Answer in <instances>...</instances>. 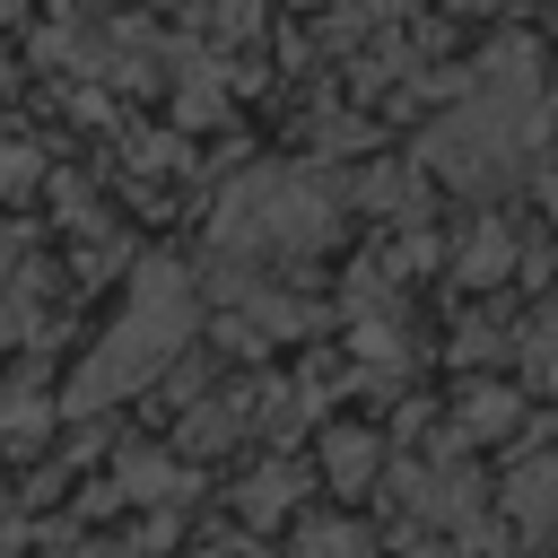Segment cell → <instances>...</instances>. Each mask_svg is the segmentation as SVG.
<instances>
[{
	"label": "cell",
	"instance_id": "cell-1",
	"mask_svg": "<svg viewBox=\"0 0 558 558\" xmlns=\"http://www.w3.org/2000/svg\"><path fill=\"white\" fill-rule=\"evenodd\" d=\"M532 131H541V70H532V52H523V44H506V52H488V61H480L471 96L436 122L427 166H445L453 183H497V174H514V166H523Z\"/></svg>",
	"mask_w": 558,
	"mask_h": 558
},
{
	"label": "cell",
	"instance_id": "cell-2",
	"mask_svg": "<svg viewBox=\"0 0 558 558\" xmlns=\"http://www.w3.org/2000/svg\"><path fill=\"white\" fill-rule=\"evenodd\" d=\"M183 340H192V279H183L174 262H148L140 288H131V305H122V323H113V331L96 340V357L78 366L70 410H96V401H122V392L157 384Z\"/></svg>",
	"mask_w": 558,
	"mask_h": 558
},
{
	"label": "cell",
	"instance_id": "cell-3",
	"mask_svg": "<svg viewBox=\"0 0 558 558\" xmlns=\"http://www.w3.org/2000/svg\"><path fill=\"white\" fill-rule=\"evenodd\" d=\"M218 253H305L331 235V192L296 166H262L218 201Z\"/></svg>",
	"mask_w": 558,
	"mask_h": 558
},
{
	"label": "cell",
	"instance_id": "cell-4",
	"mask_svg": "<svg viewBox=\"0 0 558 558\" xmlns=\"http://www.w3.org/2000/svg\"><path fill=\"white\" fill-rule=\"evenodd\" d=\"M35 323V262H26V235L0 227V331H26Z\"/></svg>",
	"mask_w": 558,
	"mask_h": 558
},
{
	"label": "cell",
	"instance_id": "cell-5",
	"mask_svg": "<svg viewBox=\"0 0 558 558\" xmlns=\"http://www.w3.org/2000/svg\"><path fill=\"white\" fill-rule=\"evenodd\" d=\"M122 497H148V506H166V497H183V471H174L166 453H122Z\"/></svg>",
	"mask_w": 558,
	"mask_h": 558
},
{
	"label": "cell",
	"instance_id": "cell-6",
	"mask_svg": "<svg viewBox=\"0 0 558 558\" xmlns=\"http://www.w3.org/2000/svg\"><path fill=\"white\" fill-rule=\"evenodd\" d=\"M506 506H514L523 523H549V514H558V462H532V471H514Z\"/></svg>",
	"mask_w": 558,
	"mask_h": 558
},
{
	"label": "cell",
	"instance_id": "cell-7",
	"mask_svg": "<svg viewBox=\"0 0 558 558\" xmlns=\"http://www.w3.org/2000/svg\"><path fill=\"white\" fill-rule=\"evenodd\" d=\"M288 558H375V541H366L357 523H305Z\"/></svg>",
	"mask_w": 558,
	"mask_h": 558
},
{
	"label": "cell",
	"instance_id": "cell-8",
	"mask_svg": "<svg viewBox=\"0 0 558 558\" xmlns=\"http://www.w3.org/2000/svg\"><path fill=\"white\" fill-rule=\"evenodd\" d=\"M323 471H331L340 488H357V480L375 471V436H366V427H340V436L323 445Z\"/></svg>",
	"mask_w": 558,
	"mask_h": 558
},
{
	"label": "cell",
	"instance_id": "cell-9",
	"mask_svg": "<svg viewBox=\"0 0 558 558\" xmlns=\"http://www.w3.org/2000/svg\"><path fill=\"white\" fill-rule=\"evenodd\" d=\"M279 506H296V471L288 462L253 471V488H244V514H279Z\"/></svg>",
	"mask_w": 558,
	"mask_h": 558
},
{
	"label": "cell",
	"instance_id": "cell-10",
	"mask_svg": "<svg viewBox=\"0 0 558 558\" xmlns=\"http://www.w3.org/2000/svg\"><path fill=\"white\" fill-rule=\"evenodd\" d=\"M35 427H44V401H35L26 384H9V392H0V445H26Z\"/></svg>",
	"mask_w": 558,
	"mask_h": 558
},
{
	"label": "cell",
	"instance_id": "cell-11",
	"mask_svg": "<svg viewBox=\"0 0 558 558\" xmlns=\"http://www.w3.org/2000/svg\"><path fill=\"white\" fill-rule=\"evenodd\" d=\"M523 366H532V384H558V314L532 331V357H523Z\"/></svg>",
	"mask_w": 558,
	"mask_h": 558
},
{
	"label": "cell",
	"instance_id": "cell-12",
	"mask_svg": "<svg viewBox=\"0 0 558 558\" xmlns=\"http://www.w3.org/2000/svg\"><path fill=\"white\" fill-rule=\"evenodd\" d=\"M497 262H506V227H480V235H471V262H462V270H471V279H488Z\"/></svg>",
	"mask_w": 558,
	"mask_h": 558
},
{
	"label": "cell",
	"instance_id": "cell-13",
	"mask_svg": "<svg viewBox=\"0 0 558 558\" xmlns=\"http://www.w3.org/2000/svg\"><path fill=\"white\" fill-rule=\"evenodd\" d=\"M506 410H514V401H506V392H480V401H471V418H462V427H471V436H497V427H506Z\"/></svg>",
	"mask_w": 558,
	"mask_h": 558
},
{
	"label": "cell",
	"instance_id": "cell-14",
	"mask_svg": "<svg viewBox=\"0 0 558 558\" xmlns=\"http://www.w3.org/2000/svg\"><path fill=\"white\" fill-rule=\"evenodd\" d=\"M26 174H35V148L9 140V148H0V183H26Z\"/></svg>",
	"mask_w": 558,
	"mask_h": 558
},
{
	"label": "cell",
	"instance_id": "cell-15",
	"mask_svg": "<svg viewBox=\"0 0 558 558\" xmlns=\"http://www.w3.org/2000/svg\"><path fill=\"white\" fill-rule=\"evenodd\" d=\"M70 558H131V549H70Z\"/></svg>",
	"mask_w": 558,
	"mask_h": 558
},
{
	"label": "cell",
	"instance_id": "cell-16",
	"mask_svg": "<svg viewBox=\"0 0 558 558\" xmlns=\"http://www.w3.org/2000/svg\"><path fill=\"white\" fill-rule=\"evenodd\" d=\"M0 549H9V497H0Z\"/></svg>",
	"mask_w": 558,
	"mask_h": 558
},
{
	"label": "cell",
	"instance_id": "cell-17",
	"mask_svg": "<svg viewBox=\"0 0 558 558\" xmlns=\"http://www.w3.org/2000/svg\"><path fill=\"white\" fill-rule=\"evenodd\" d=\"M549 209H558V174H549Z\"/></svg>",
	"mask_w": 558,
	"mask_h": 558
},
{
	"label": "cell",
	"instance_id": "cell-18",
	"mask_svg": "<svg viewBox=\"0 0 558 558\" xmlns=\"http://www.w3.org/2000/svg\"><path fill=\"white\" fill-rule=\"evenodd\" d=\"M201 558H227V549H201Z\"/></svg>",
	"mask_w": 558,
	"mask_h": 558
},
{
	"label": "cell",
	"instance_id": "cell-19",
	"mask_svg": "<svg viewBox=\"0 0 558 558\" xmlns=\"http://www.w3.org/2000/svg\"><path fill=\"white\" fill-rule=\"evenodd\" d=\"M0 87H9V78H0Z\"/></svg>",
	"mask_w": 558,
	"mask_h": 558
}]
</instances>
